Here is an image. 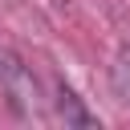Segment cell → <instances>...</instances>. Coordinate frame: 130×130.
Returning a JSON list of instances; mask_svg holds the SVG:
<instances>
[{"instance_id":"1","label":"cell","mask_w":130,"mask_h":130,"mask_svg":"<svg viewBox=\"0 0 130 130\" xmlns=\"http://www.w3.org/2000/svg\"><path fill=\"white\" fill-rule=\"evenodd\" d=\"M0 89L8 93V102H12L20 114H37V98H41V89H37L32 69H28L16 53H0Z\"/></svg>"},{"instance_id":"2","label":"cell","mask_w":130,"mask_h":130,"mask_svg":"<svg viewBox=\"0 0 130 130\" xmlns=\"http://www.w3.org/2000/svg\"><path fill=\"white\" fill-rule=\"evenodd\" d=\"M53 106H57V114H61L65 126H98V118L81 106V98H77L65 81H57V98H53Z\"/></svg>"},{"instance_id":"3","label":"cell","mask_w":130,"mask_h":130,"mask_svg":"<svg viewBox=\"0 0 130 130\" xmlns=\"http://www.w3.org/2000/svg\"><path fill=\"white\" fill-rule=\"evenodd\" d=\"M110 77H114V93L130 106V49H122L118 57H114V65H110Z\"/></svg>"}]
</instances>
